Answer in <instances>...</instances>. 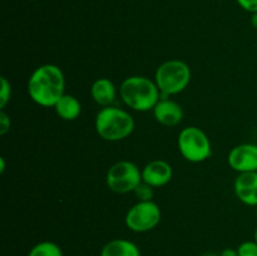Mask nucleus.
<instances>
[{
    "instance_id": "obj_1",
    "label": "nucleus",
    "mask_w": 257,
    "mask_h": 256,
    "mask_svg": "<svg viewBox=\"0 0 257 256\" xmlns=\"http://www.w3.org/2000/svg\"><path fill=\"white\" fill-rule=\"evenodd\" d=\"M64 73L55 64H43L30 74L28 94L30 99L42 107H54L65 94Z\"/></svg>"
},
{
    "instance_id": "obj_2",
    "label": "nucleus",
    "mask_w": 257,
    "mask_h": 256,
    "mask_svg": "<svg viewBox=\"0 0 257 256\" xmlns=\"http://www.w3.org/2000/svg\"><path fill=\"white\" fill-rule=\"evenodd\" d=\"M119 95L123 103L136 112L153 110L162 97L155 80L143 75L125 78L120 84Z\"/></svg>"
},
{
    "instance_id": "obj_3",
    "label": "nucleus",
    "mask_w": 257,
    "mask_h": 256,
    "mask_svg": "<svg viewBox=\"0 0 257 256\" xmlns=\"http://www.w3.org/2000/svg\"><path fill=\"white\" fill-rule=\"evenodd\" d=\"M95 132L102 140L118 142L130 137L136 127L132 114L119 107L109 105L97 113L94 120Z\"/></svg>"
},
{
    "instance_id": "obj_4",
    "label": "nucleus",
    "mask_w": 257,
    "mask_h": 256,
    "mask_svg": "<svg viewBox=\"0 0 257 256\" xmlns=\"http://www.w3.org/2000/svg\"><path fill=\"white\" fill-rule=\"evenodd\" d=\"M191 68L187 63L178 59H171L157 68L155 82L162 97H171L183 92L191 82Z\"/></svg>"
},
{
    "instance_id": "obj_5",
    "label": "nucleus",
    "mask_w": 257,
    "mask_h": 256,
    "mask_svg": "<svg viewBox=\"0 0 257 256\" xmlns=\"http://www.w3.org/2000/svg\"><path fill=\"white\" fill-rule=\"evenodd\" d=\"M177 145L182 157L191 163L203 162L212 155V145L208 136L195 125L186 127L181 131Z\"/></svg>"
},
{
    "instance_id": "obj_6",
    "label": "nucleus",
    "mask_w": 257,
    "mask_h": 256,
    "mask_svg": "<svg viewBox=\"0 0 257 256\" xmlns=\"http://www.w3.org/2000/svg\"><path fill=\"white\" fill-rule=\"evenodd\" d=\"M142 182V171L131 161H118L112 165L105 176V183L112 192L130 193Z\"/></svg>"
},
{
    "instance_id": "obj_7",
    "label": "nucleus",
    "mask_w": 257,
    "mask_h": 256,
    "mask_svg": "<svg viewBox=\"0 0 257 256\" xmlns=\"http://www.w3.org/2000/svg\"><path fill=\"white\" fill-rule=\"evenodd\" d=\"M162 218L160 206L153 201H138L125 215V226L133 232L143 233L157 227Z\"/></svg>"
},
{
    "instance_id": "obj_8",
    "label": "nucleus",
    "mask_w": 257,
    "mask_h": 256,
    "mask_svg": "<svg viewBox=\"0 0 257 256\" xmlns=\"http://www.w3.org/2000/svg\"><path fill=\"white\" fill-rule=\"evenodd\" d=\"M228 166L238 173L257 172V145L242 143L230 151Z\"/></svg>"
},
{
    "instance_id": "obj_9",
    "label": "nucleus",
    "mask_w": 257,
    "mask_h": 256,
    "mask_svg": "<svg viewBox=\"0 0 257 256\" xmlns=\"http://www.w3.org/2000/svg\"><path fill=\"white\" fill-rule=\"evenodd\" d=\"M172 177V166L165 160H153L142 168V181L153 188L163 187L171 182Z\"/></svg>"
},
{
    "instance_id": "obj_10",
    "label": "nucleus",
    "mask_w": 257,
    "mask_h": 256,
    "mask_svg": "<svg viewBox=\"0 0 257 256\" xmlns=\"http://www.w3.org/2000/svg\"><path fill=\"white\" fill-rule=\"evenodd\" d=\"M155 119L165 127H175L183 118V109L177 102L168 97H161L153 108Z\"/></svg>"
},
{
    "instance_id": "obj_11",
    "label": "nucleus",
    "mask_w": 257,
    "mask_h": 256,
    "mask_svg": "<svg viewBox=\"0 0 257 256\" xmlns=\"http://www.w3.org/2000/svg\"><path fill=\"white\" fill-rule=\"evenodd\" d=\"M235 195L243 205L257 206V172L238 173L235 183Z\"/></svg>"
},
{
    "instance_id": "obj_12",
    "label": "nucleus",
    "mask_w": 257,
    "mask_h": 256,
    "mask_svg": "<svg viewBox=\"0 0 257 256\" xmlns=\"http://www.w3.org/2000/svg\"><path fill=\"white\" fill-rule=\"evenodd\" d=\"M90 95L93 100L102 108L109 107L117 97V88L108 78H98L90 87Z\"/></svg>"
},
{
    "instance_id": "obj_13",
    "label": "nucleus",
    "mask_w": 257,
    "mask_h": 256,
    "mask_svg": "<svg viewBox=\"0 0 257 256\" xmlns=\"http://www.w3.org/2000/svg\"><path fill=\"white\" fill-rule=\"evenodd\" d=\"M100 256H141L138 246L127 238H114L103 246Z\"/></svg>"
},
{
    "instance_id": "obj_14",
    "label": "nucleus",
    "mask_w": 257,
    "mask_h": 256,
    "mask_svg": "<svg viewBox=\"0 0 257 256\" xmlns=\"http://www.w3.org/2000/svg\"><path fill=\"white\" fill-rule=\"evenodd\" d=\"M54 110L62 119L74 120L82 113V104L74 95L64 94L54 105Z\"/></svg>"
},
{
    "instance_id": "obj_15",
    "label": "nucleus",
    "mask_w": 257,
    "mask_h": 256,
    "mask_svg": "<svg viewBox=\"0 0 257 256\" xmlns=\"http://www.w3.org/2000/svg\"><path fill=\"white\" fill-rule=\"evenodd\" d=\"M28 256H63V251L60 246L55 242L42 241L30 248Z\"/></svg>"
},
{
    "instance_id": "obj_16",
    "label": "nucleus",
    "mask_w": 257,
    "mask_h": 256,
    "mask_svg": "<svg viewBox=\"0 0 257 256\" xmlns=\"http://www.w3.org/2000/svg\"><path fill=\"white\" fill-rule=\"evenodd\" d=\"M133 193H135L136 198H137L140 202H143V201H152L155 191H153L152 186L142 181V182L137 186V188L133 191Z\"/></svg>"
},
{
    "instance_id": "obj_17",
    "label": "nucleus",
    "mask_w": 257,
    "mask_h": 256,
    "mask_svg": "<svg viewBox=\"0 0 257 256\" xmlns=\"http://www.w3.org/2000/svg\"><path fill=\"white\" fill-rule=\"evenodd\" d=\"M2 89H0V108L2 110L7 107L8 103L10 102V98H12V84H10L9 80L5 77H2Z\"/></svg>"
},
{
    "instance_id": "obj_18",
    "label": "nucleus",
    "mask_w": 257,
    "mask_h": 256,
    "mask_svg": "<svg viewBox=\"0 0 257 256\" xmlns=\"http://www.w3.org/2000/svg\"><path fill=\"white\" fill-rule=\"evenodd\" d=\"M238 256H257V242L253 241H245L237 248Z\"/></svg>"
},
{
    "instance_id": "obj_19",
    "label": "nucleus",
    "mask_w": 257,
    "mask_h": 256,
    "mask_svg": "<svg viewBox=\"0 0 257 256\" xmlns=\"http://www.w3.org/2000/svg\"><path fill=\"white\" fill-rule=\"evenodd\" d=\"M236 2L246 12L251 13V14L257 13V0H236Z\"/></svg>"
},
{
    "instance_id": "obj_20",
    "label": "nucleus",
    "mask_w": 257,
    "mask_h": 256,
    "mask_svg": "<svg viewBox=\"0 0 257 256\" xmlns=\"http://www.w3.org/2000/svg\"><path fill=\"white\" fill-rule=\"evenodd\" d=\"M10 124L12 122H10L9 115L4 110H2L0 112V135H5L10 130Z\"/></svg>"
},
{
    "instance_id": "obj_21",
    "label": "nucleus",
    "mask_w": 257,
    "mask_h": 256,
    "mask_svg": "<svg viewBox=\"0 0 257 256\" xmlns=\"http://www.w3.org/2000/svg\"><path fill=\"white\" fill-rule=\"evenodd\" d=\"M220 256H238V253L237 250H233V248H225V250L220 253Z\"/></svg>"
},
{
    "instance_id": "obj_22",
    "label": "nucleus",
    "mask_w": 257,
    "mask_h": 256,
    "mask_svg": "<svg viewBox=\"0 0 257 256\" xmlns=\"http://www.w3.org/2000/svg\"><path fill=\"white\" fill-rule=\"evenodd\" d=\"M251 25L253 27V29L257 30V13H253L251 15Z\"/></svg>"
},
{
    "instance_id": "obj_23",
    "label": "nucleus",
    "mask_w": 257,
    "mask_h": 256,
    "mask_svg": "<svg viewBox=\"0 0 257 256\" xmlns=\"http://www.w3.org/2000/svg\"><path fill=\"white\" fill-rule=\"evenodd\" d=\"M0 163H2V167H0V171H2V172H4V170H5V161H4V157L0 158Z\"/></svg>"
},
{
    "instance_id": "obj_24",
    "label": "nucleus",
    "mask_w": 257,
    "mask_h": 256,
    "mask_svg": "<svg viewBox=\"0 0 257 256\" xmlns=\"http://www.w3.org/2000/svg\"><path fill=\"white\" fill-rule=\"evenodd\" d=\"M203 256H220V255H216V253L208 252V253H205V255H203Z\"/></svg>"
},
{
    "instance_id": "obj_25",
    "label": "nucleus",
    "mask_w": 257,
    "mask_h": 256,
    "mask_svg": "<svg viewBox=\"0 0 257 256\" xmlns=\"http://www.w3.org/2000/svg\"><path fill=\"white\" fill-rule=\"evenodd\" d=\"M255 241L257 242V227H256V230H255Z\"/></svg>"
},
{
    "instance_id": "obj_26",
    "label": "nucleus",
    "mask_w": 257,
    "mask_h": 256,
    "mask_svg": "<svg viewBox=\"0 0 257 256\" xmlns=\"http://www.w3.org/2000/svg\"><path fill=\"white\" fill-rule=\"evenodd\" d=\"M255 213H256V217H257V206L255 207Z\"/></svg>"
},
{
    "instance_id": "obj_27",
    "label": "nucleus",
    "mask_w": 257,
    "mask_h": 256,
    "mask_svg": "<svg viewBox=\"0 0 257 256\" xmlns=\"http://www.w3.org/2000/svg\"><path fill=\"white\" fill-rule=\"evenodd\" d=\"M29 2H37V0H29Z\"/></svg>"
}]
</instances>
